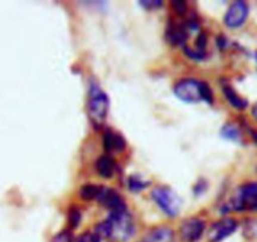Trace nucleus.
<instances>
[{"label": "nucleus", "mask_w": 257, "mask_h": 242, "mask_svg": "<svg viewBox=\"0 0 257 242\" xmlns=\"http://www.w3.org/2000/svg\"><path fill=\"white\" fill-rule=\"evenodd\" d=\"M252 116H253V117L257 120V102L254 103L253 107H252Z\"/></svg>", "instance_id": "393cba45"}, {"label": "nucleus", "mask_w": 257, "mask_h": 242, "mask_svg": "<svg viewBox=\"0 0 257 242\" xmlns=\"http://www.w3.org/2000/svg\"><path fill=\"white\" fill-rule=\"evenodd\" d=\"M222 90H223L224 96H226V98L232 106H234L238 110H243V108L247 107L248 102L243 97H241L229 83H226V85L222 86Z\"/></svg>", "instance_id": "4468645a"}, {"label": "nucleus", "mask_w": 257, "mask_h": 242, "mask_svg": "<svg viewBox=\"0 0 257 242\" xmlns=\"http://www.w3.org/2000/svg\"><path fill=\"white\" fill-rule=\"evenodd\" d=\"M97 201L100 202L102 206H105L106 208H110L111 212L126 209L123 198L115 191V189L103 188L102 187L100 191V194H98L97 197Z\"/></svg>", "instance_id": "1a4fd4ad"}, {"label": "nucleus", "mask_w": 257, "mask_h": 242, "mask_svg": "<svg viewBox=\"0 0 257 242\" xmlns=\"http://www.w3.org/2000/svg\"><path fill=\"white\" fill-rule=\"evenodd\" d=\"M143 242H174V231L165 226L155 227L148 232Z\"/></svg>", "instance_id": "9b49d317"}, {"label": "nucleus", "mask_w": 257, "mask_h": 242, "mask_svg": "<svg viewBox=\"0 0 257 242\" xmlns=\"http://www.w3.org/2000/svg\"><path fill=\"white\" fill-rule=\"evenodd\" d=\"M152 197L165 214L175 217L179 213L180 199L172 188L167 186L157 187V188L153 189Z\"/></svg>", "instance_id": "20e7f679"}, {"label": "nucleus", "mask_w": 257, "mask_h": 242, "mask_svg": "<svg viewBox=\"0 0 257 242\" xmlns=\"http://www.w3.org/2000/svg\"><path fill=\"white\" fill-rule=\"evenodd\" d=\"M222 135H223L224 138H227V139H231V140H238L239 138H241V133H239V130L232 124H227L226 127L222 129Z\"/></svg>", "instance_id": "f3484780"}, {"label": "nucleus", "mask_w": 257, "mask_h": 242, "mask_svg": "<svg viewBox=\"0 0 257 242\" xmlns=\"http://www.w3.org/2000/svg\"><path fill=\"white\" fill-rule=\"evenodd\" d=\"M201 95L202 100H204L206 102H213V93H212L211 87H209L206 82H203V81H201Z\"/></svg>", "instance_id": "6ab92c4d"}, {"label": "nucleus", "mask_w": 257, "mask_h": 242, "mask_svg": "<svg viewBox=\"0 0 257 242\" xmlns=\"http://www.w3.org/2000/svg\"><path fill=\"white\" fill-rule=\"evenodd\" d=\"M108 97L96 83H91L88 98V117L96 127H101L108 112Z\"/></svg>", "instance_id": "f03ea898"}, {"label": "nucleus", "mask_w": 257, "mask_h": 242, "mask_svg": "<svg viewBox=\"0 0 257 242\" xmlns=\"http://www.w3.org/2000/svg\"><path fill=\"white\" fill-rule=\"evenodd\" d=\"M185 53H187L190 58L196 59V61L203 59L204 57H206V52H201V51H198V49L193 51V49H190V48H185Z\"/></svg>", "instance_id": "412c9836"}, {"label": "nucleus", "mask_w": 257, "mask_h": 242, "mask_svg": "<svg viewBox=\"0 0 257 242\" xmlns=\"http://www.w3.org/2000/svg\"><path fill=\"white\" fill-rule=\"evenodd\" d=\"M237 228V222L233 218H224L217 221L211 226L208 231L209 242H221L226 237L231 236Z\"/></svg>", "instance_id": "6e6552de"}, {"label": "nucleus", "mask_w": 257, "mask_h": 242, "mask_svg": "<svg viewBox=\"0 0 257 242\" xmlns=\"http://www.w3.org/2000/svg\"><path fill=\"white\" fill-rule=\"evenodd\" d=\"M96 170L98 174L103 178L112 177L113 172H115V162L110 155H102L96 160Z\"/></svg>", "instance_id": "ddd939ff"}, {"label": "nucleus", "mask_w": 257, "mask_h": 242, "mask_svg": "<svg viewBox=\"0 0 257 242\" xmlns=\"http://www.w3.org/2000/svg\"><path fill=\"white\" fill-rule=\"evenodd\" d=\"M167 38L173 46H183L188 38L187 27L172 23L167 29Z\"/></svg>", "instance_id": "f8f14e48"}, {"label": "nucleus", "mask_w": 257, "mask_h": 242, "mask_svg": "<svg viewBox=\"0 0 257 242\" xmlns=\"http://www.w3.org/2000/svg\"><path fill=\"white\" fill-rule=\"evenodd\" d=\"M173 7H174L175 11L180 14L185 13V11H187V3H184V2H179V0L173 2Z\"/></svg>", "instance_id": "5701e85b"}, {"label": "nucleus", "mask_w": 257, "mask_h": 242, "mask_svg": "<svg viewBox=\"0 0 257 242\" xmlns=\"http://www.w3.org/2000/svg\"><path fill=\"white\" fill-rule=\"evenodd\" d=\"M174 93L179 100L184 102L196 103L202 100L201 81L182 80L174 86Z\"/></svg>", "instance_id": "39448f33"}, {"label": "nucleus", "mask_w": 257, "mask_h": 242, "mask_svg": "<svg viewBox=\"0 0 257 242\" xmlns=\"http://www.w3.org/2000/svg\"><path fill=\"white\" fill-rule=\"evenodd\" d=\"M248 17V6L244 2H234L224 16V24L229 28H238Z\"/></svg>", "instance_id": "0eeeda50"}, {"label": "nucleus", "mask_w": 257, "mask_h": 242, "mask_svg": "<svg viewBox=\"0 0 257 242\" xmlns=\"http://www.w3.org/2000/svg\"><path fill=\"white\" fill-rule=\"evenodd\" d=\"M126 142L118 133H115L113 130L107 129L103 134V148L107 153L112 152H121L125 149Z\"/></svg>", "instance_id": "9d476101"}, {"label": "nucleus", "mask_w": 257, "mask_h": 242, "mask_svg": "<svg viewBox=\"0 0 257 242\" xmlns=\"http://www.w3.org/2000/svg\"><path fill=\"white\" fill-rule=\"evenodd\" d=\"M110 228V237L118 242H126L135 233V223L132 214L126 209L110 212L106 219Z\"/></svg>", "instance_id": "f257e3e1"}, {"label": "nucleus", "mask_w": 257, "mask_h": 242, "mask_svg": "<svg viewBox=\"0 0 257 242\" xmlns=\"http://www.w3.org/2000/svg\"><path fill=\"white\" fill-rule=\"evenodd\" d=\"M227 209L233 211H257V183H246L237 189Z\"/></svg>", "instance_id": "7ed1b4c3"}, {"label": "nucleus", "mask_w": 257, "mask_h": 242, "mask_svg": "<svg viewBox=\"0 0 257 242\" xmlns=\"http://www.w3.org/2000/svg\"><path fill=\"white\" fill-rule=\"evenodd\" d=\"M77 242H95L92 238V234L86 232V233H82L80 237H78Z\"/></svg>", "instance_id": "b1692460"}, {"label": "nucleus", "mask_w": 257, "mask_h": 242, "mask_svg": "<svg viewBox=\"0 0 257 242\" xmlns=\"http://www.w3.org/2000/svg\"><path fill=\"white\" fill-rule=\"evenodd\" d=\"M81 221V212L77 207H71L70 212H68V222H70L71 227L76 228L80 224Z\"/></svg>", "instance_id": "a211bd4d"}, {"label": "nucleus", "mask_w": 257, "mask_h": 242, "mask_svg": "<svg viewBox=\"0 0 257 242\" xmlns=\"http://www.w3.org/2000/svg\"><path fill=\"white\" fill-rule=\"evenodd\" d=\"M102 187L95 186V184H86L81 188L80 196L82 197L85 201H91V199H97L98 194Z\"/></svg>", "instance_id": "dca6fc26"}, {"label": "nucleus", "mask_w": 257, "mask_h": 242, "mask_svg": "<svg viewBox=\"0 0 257 242\" xmlns=\"http://www.w3.org/2000/svg\"><path fill=\"white\" fill-rule=\"evenodd\" d=\"M206 229V224L202 219L193 217L183 222L180 227V237L184 242H198Z\"/></svg>", "instance_id": "423d86ee"}, {"label": "nucleus", "mask_w": 257, "mask_h": 242, "mask_svg": "<svg viewBox=\"0 0 257 242\" xmlns=\"http://www.w3.org/2000/svg\"><path fill=\"white\" fill-rule=\"evenodd\" d=\"M149 184H150V182L143 179V178L140 177V175H138V174L130 175V177H128V179H127L128 189H130V191H133V192H135V193H137V192L143 191V189H145L148 186H149Z\"/></svg>", "instance_id": "2eb2a0df"}, {"label": "nucleus", "mask_w": 257, "mask_h": 242, "mask_svg": "<svg viewBox=\"0 0 257 242\" xmlns=\"http://www.w3.org/2000/svg\"><path fill=\"white\" fill-rule=\"evenodd\" d=\"M51 242H73L72 233L70 231H61L52 238Z\"/></svg>", "instance_id": "aec40b11"}, {"label": "nucleus", "mask_w": 257, "mask_h": 242, "mask_svg": "<svg viewBox=\"0 0 257 242\" xmlns=\"http://www.w3.org/2000/svg\"><path fill=\"white\" fill-rule=\"evenodd\" d=\"M144 8L149 9V11H153V9H157L159 7H162V2L160 0H145V2H140Z\"/></svg>", "instance_id": "4be33fe9"}]
</instances>
